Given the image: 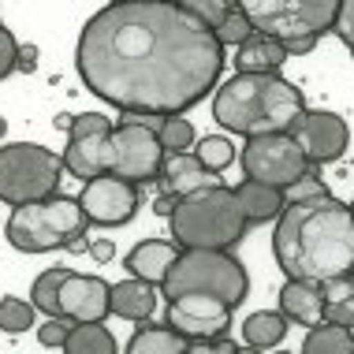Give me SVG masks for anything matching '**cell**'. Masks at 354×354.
Instances as JSON below:
<instances>
[{"mask_svg":"<svg viewBox=\"0 0 354 354\" xmlns=\"http://www.w3.org/2000/svg\"><path fill=\"white\" fill-rule=\"evenodd\" d=\"M224 49L176 0H116L79 34L75 68L93 97L138 116H183L209 97Z\"/></svg>","mask_w":354,"mask_h":354,"instance_id":"1","label":"cell"},{"mask_svg":"<svg viewBox=\"0 0 354 354\" xmlns=\"http://www.w3.org/2000/svg\"><path fill=\"white\" fill-rule=\"evenodd\" d=\"M272 254L287 280L324 283L354 276V213L332 194L287 202L272 235Z\"/></svg>","mask_w":354,"mask_h":354,"instance_id":"2","label":"cell"},{"mask_svg":"<svg viewBox=\"0 0 354 354\" xmlns=\"http://www.w3.org/2000/svg\"><path fill=\"white\" fill-rule=\"evenodd\" d=\"M302 112V90L280 75H235L220 86L213 101V120L246 138L291 135Z\"/></svg>","mask_w":354,"mask_h":354,"instance_id":"3","label":"cell"},{"mask_svg":"<svg viewBox=\"0 0 354 354\" xmlns=\"http://www.w3.org/2000/svg\"><path fill=\"white\" fill-rule=\"evenodd\" d=\"M171 220V243L179 250H220L227 254L246 235V220L239 213L235 190L216 183L179 198Z\"/></svg>","mask_w":354,"mask_h":354,"instance_id":"4","label":"cell"},{"mask_svg":"<svg viewBox=\"0 0 354 354\" xmlns=\"http://www.w3.org/2000/svg\"><path fill=\"white\" fill-rule=\"evenodd\" d=\"M86 227H90V220H86L79 198L56 194L49 202L12 209V216L4 224V235L23 254H49V250L68 246L71 239H82Z\"/></svg>","mask_w":354,"mask_h":354,"instance_id":"5","label":"cell"},{"mask_svg":"<svg viewBox=\"0 0 354 354\" xmlns=\"http://www.w3.org/2000/svg\"><path fill=\"white\" fill-rule=\"evenodd\" d=\"M165 295L168 302L183 299V295H213L224 306H235L250 291V276L235 261L232 254L220 250H179L176 265L165 276Z\"/></svg>","mask_w":354,"mask_h":354,"instance_id":"6","label":"cell"},{"mask_svg":"<svg viewBox=\"0 0 354 354\" xmlns=\"http://www.w3.org/2000/svg\"><path fill=\"white\" fill-rule=\"evenodd\" d=\"M64 157L34 142L0 146V202L4 205H34L60 194Z\"/></svg>","mask_w":354,"mask_h":354,"instance_id":"7","label":"cell"},{"mask_svg":"<svg viewBox=\"0 0 354 354\" xmlns=\"http://www.w3.org/2000/svg\"><path fill=\"white\" fill-rule=\"evenodd\" d=\"M239 12L254 34L291 45L328 34L336 26L339 0H239Z\"/></svg>","mask_w":354,"mask_h":354,"instance_id":"8","label":"cell"},{"mask_svg":"<svg viewBox=\"0 0 354 354\" xmlns=\"http://www.w3.org/2000/svg\"><path fill=\"white\" fill-rule=\"evenodd\" d=\"M243 171L246 179H257L265 187L291 190L310 171V165H306L302 149L295 146L291 135H261V138H246Z\"/></svg>","mask_w":354,"mask_h":354,"instance_id":"9","label":"cell"},{"mask_svg":"<svg viewBox=\"0 0 354 354\" xmlns=\"http://www.w3.org/2000/svg\"><path fill=\"white\" fill-rule=\"evenodd\" d=\"M109 176L123 179V183L138 187V183H153L165 168V149L153 131L146 127H131V123H116L112 127V142H109Z\"/></svg>","mask_w":354,"mask_h":354,"instance_id":"10","label":"cell"},{"mask_svg":"<svg viewBox=\"0 0 354 354\" xmlns=\"http://www.w3.org/2000/svg\"><path fill=\"white\" fill-rule=\"evenodd\" d=\"M112 123L109 116H97V112H82L75 116L71 131H68V149H64V171L82 183L97 176H109V142H112Z\"/></svg>","mask_w":354,"mask_h":354,"instance_id":"11","label":"cell"},{"mask_svg":"<svg viewBox=\"0 0 354 354\" xmlns=\"http://www.w3.org/2000/svg\"><path fill=\"white\" fill-rule=\"evenodd\" d=\"M232 324V306H224L213 295H183L168 302V328L187 343H205L220 339Z\"/></svg>","mask_w":354,"mask_h":354,"instance_id":"12","label":"cell"},{"mask_svg":"<svg viewBox=\"0 0 354 354\" xmlns=\"http://www.w3.org/2000/svg\"><path fill=\"white\" fill-rule=\"evenodd\" d=\"M291 138H295V146L302 149L306 165H328V160H339L343 153H347L351 127L343 116H336V112L313 109V112H302V120L295 123Z\"/></svg>","mask_w":354,"mask_h":354,"instance_id":"13","label":"cell"},{"mask_svg":"<svg viewBox=\"0 0 354 354\" xmlns=\"http://www.w3.org/2000/svg\"><path fill=\"white\" fill-rule=\"evenodd\" d=\"M79 205L90 224L97 227H120L138 213V187L123 183L116 176H97L90 183H82Z\"/></svg>","mask_w":354,"mask_h":354,"instance_id":"14","label":"cell"},{"mask_svg":"<svg viewBox=\"0 0 354 354\" xmlns=\"http://www.w3.org/2000/svg\"><path fill=\"white\" fill-rule=\"evenodd\" d=\"M109 291L112 283H104L101 276H82L68 272V280L60 283V317L71 324H101L109 317Z\"/></svg>","mask_w":354,"mask_h":354,"instance_id":"15","label":"cell"},{"mask_svg":"<svg viewBox=\"0 0 354 354\" xmlns=\"http://www.w3.org/2000/svg\"><path fill=\"white\" fill-rule=\"evenodd\" d=\"M176 257H179V246L171 243V239H146V243H138L135 250L123 257V269L135 276V280H146L153 287H160L168 269L176 265Z\"/></svg>","mask_w":354,"mask_h":354,"instance_id":"16","label":"cell"},{"mask_svg":"<svg viewBox=\"0 0 354 354\" xmlns=\"http://www.w3.org/2000/svg\"><path fill=\"white\" fill-rule=\"evenodd\" d=\"M280 313L295 324H313L324 321V299H321V287L310 280H287L280 287Z\"/></svg>","mask_w":354,"mask_h":354,"instance_id":"17","label":"cell"},{"mask_svg":"<svg viewBox=\"0 0 354 354\" xmlns=\"http://www.w3.org/2000/svg\"><path fill=\"white\" fill-rule=\"evenodd\" d=\"M109 310L123 321H149L153 310H157V287L146 280H120L112 283L109 291Z\"/></svg>","mask_w":354,"mask_h":354,"instance_id":"18","label":"cell"},{"mask_svg":"<svg viewBox=\"0 0 354 354\" xmlns=\"http://www.w3.org/2000/svg\"><path fill=\"white\" fill-rule=\"evenodd\" d=\"M235 202H239V213H243L246 224H269L272 216L283 213L287 198H283V190H276V187H265V183H257V179H243V183L235 187Z\"/></svg>","mask_w":354,"mask_h":354,"instance_id":"19","label":"cell"},{"mask_svg":"<svg viewBox=\"0 0 354 354\" xmlns=\"http://www.w3.org/2000/svg\"><path fill=\"white\" fill-rule=\"evenodd\" d=\"M287 64V53L280 41L272 37H246L243 45L235 49V75H276Z\"/></svg>","mask_w":354,"mask_h":354,"instance_id":"20","label":"cell"},{"mask_svg":"<svg viewBox=\"0 0 354 354\" xmlns=\"http://www.w3.org/2000/svg\"><path fill=\"white\" fill-rule=\"evenodd\" d=\"M160 176L168 179V190H171L176 198H187V194H194V190H205V187H216V183H220V179L194 157V153L168 157L165 168H160Z\"/></svg>","mask_w":354,"mask_h":354,"instance_id":"21","label":"cell"},{"mask_svg":"<svg viewBox=\"0 0 354 354\" xmlns=\"http://www.w3.org/2000/svg\"><path fill=\"white\" fill-rule=\"evenodd\" d=\"M287 336V317L283 313H272V310H257L243 321V339L246 347L254 351H269V347H280Z\"/></svg>","mask_w":354,"mask_h":354,"instance_id":"22","label":"cell"},{"mask_svg":"<svg viewBox=\"0 0 354 354\" xmlns=\"http://www.w3.org/2000/svg\"><path fill=\"white\" fill-rule=\"evenodd\" d=\"M127 354H187V339L168 324H142L127 343Z\"/></svg>","mask_w":354,"mask_h":354,"instance_id":"23","label":"cell"},{"mask_svg":"<svg viewBox=\"0 0 354 354\" xmlns=\"http://www.w3.org/2000/svg\"><path fill=\"white\" fill-rule=\"evenodd\" d=\"M302 354H354V332L321 321V324H313V328L306 332Z\"/></svg>","mask_w":354,"mask_h":354,"instance_id":"24","label":"cell"},{"mask_svg":"<svg viewBox=\"0 0 354 354\" xmlns=\"http://www.w3.org/2000/svg\"><path fill=\"white\" fill-rule=\"evenodd\" d=\"M64 354H116V339L104 324H71L68 339H64Z\"/></svg>","mask_w":354,"mask_h":354,"instance_id":"25","label":"cell"},{"mask_svg":"<svg viewBox=\"0 0 354 354\" xmlns=\"http://www.w3.org/2000/svg\"><path fill=\"white\" fill-rule=\"evenodd\" d=\"M71 269H45L30 287V306L41 313H49L53 321H60V283L68 280Z\"/></svg>","mask_w":354,"mask_h":354,"instance_id":"26","label":"cell"},{"mask_svg":"<svg viewBox=\"0 0 354 354\" xmlns=\"http://www.w3.org/2000/svg\"><path fill=\"white\" fill-rule=\"evenodd\" d=\"M157 142L160 149L179 157V153H194L198 146V135H194V123L183 120V116H165V127L157 131Z\"/></svg>","mask_w":354,"mask_h":354,"instance_id":"27","label":"cell"},{"mask_svg":"<svg viewBox=\"0 0 354 354\" xmlns=\"http://www.w3.org/2000/svg\"><path fill=\"white\" fill-rule=\"evenodd\" d=\"M34 317H37V310L26 299H15V295L0 299V332L19 336V332H26L34 324Z\"/></svg>","mask_w":354,"mask_h":354,"instance_id":"28","label":"cell"},{"mask_svg":"<svg viewBox=\"0 0 354 354\" xmlns=\"http://www.w3.org/2000/svg\"><path fill=\"white\" fill-rule=\"evenodd\" d=\"M194 157L216 176V171H224V168L235 160V146H232L224 135H205V138L194 146Z\"/></svg>","mask_w":354,"mask_h":354,"instance_id":"29","label":"cell"},{"mask_svg":"<svg viewBox=\"0 0 354 354\" xmlns=\"http://www.w3.org/2000/svg\"><path fill=\"white\" fill-rule=\"evenodd\" d=\"M179 4H183V12H190L198 19V23L202 26H209V30H220V26H224V19L232 15V0H179Z\"/></svg>","mask_w":354,"mask_h":354,"instance_id":"30","label":"cell"},{"mask_svg":"<svg viewBox=\"0 0 354 354\" xmlns=\"http://www.w3.org/2000/svg\"><path fill=\"white\" fill-rule=\"evenodd\" d=\"M213 37H216V41H220V49H227V45H232V49H239V45L246 41V37H254V30H250V23H246V15L239 12V0H235L232 15L224 19V26H220V30H216Z\"/></svg>","mask_w":354,"mask_h":354,"instance_id":"31","label":"cell"},{"mask_svg":"<svg viewBox=\"0 0 354 354\" xmlns=\"http://www.w3.org/2000/svg\"><path fill=\"white\" fill-rule=\"evenodd\" d=\"M12 71H19V41L8 26H0V79H8Z\"/></svg>","mask_w":354,"mask_h":354,"instance_id":"32","label":"cell"},{"mask_svg":"<svg viewBox=\"0 0 354 354\" xmlns=\"http://www.w3.org/2000/svg\"><path fill=\"white\" fill-rule=\"evenodd\" d=\"M332 34H336L339 41L354 53V0H339V15H336V26H332Z\"/></svg>","mask_w":354,"mask_h":354,"instance_id":"33","label":"cell"},{"mask_svg":"<svg viewBox=\"0 0 354 354\" xmlns=\"http://www.w3.org/2000/svg\"><path fill=\"white\" fill-rule=\"evenodd\" d=\"M68 332H71V321H45V324H37V343L41 347H64V339H68Z\"/></svg>","mask_w":354,"mask_h":354,"instance_id":"34","label":"cell"},{"mask_svg":"<svg viewBox=\"0 0 354 354\" xmlns=\"http://www.w3.org/2000/svg\"><path fill=\"white\" fill-rule=\"evenodd\" d=\"M317 287H321L324 306L343 302V299H354V276H336V280H324V283H317Z\"/></svg>","mask_w":354,"mask_h":354,"instance_id":"35","label":"cell"},{"mask_svg":"<svg viewBox=\"0 0 354 354\" xmlns=\"http://www.w3.org/2000/svg\"><path fill=\"white\" fill-rule=\"evenodd\" d=\"M324 321H328V324H339V328H351V332H354V299H343V302H332V306H324Z\"/></svg>","mask_w":354,"mask_h":354,"instance_id":"36","label":"cell"},{"mask_svg":"<svg viewBox=\"0 0 354 354\" xmlns=\"http://www.w3.org/2000/svg\"><path fill=\"white\" fill-rule=\"evenodd\" d=\"M239 347L227 339H205V343H187V354H235Z\"/></svg>","mask_w":354,"mask_h":354,"instance_id":"37","label":"cell"},{"mask_svg":"<svg viewBox=\"0 0 354 354\" xmlns=\"http://www.w3.org/2000/svg\"><path fill=\"white\" fill-rule=\"evenodd\" d=\"M112 254H116V246L109 243V239H97V243H90V257L97 265H104V261H112Z\"/></svg>","mask_w":354,"mask_h":354,"instance_id":"38","label":"cell"},{"mask_svg":"<svg viewBox=\"0 0 354 354\" xmlns=\"http://www.w3.org/2000/svg\"><path fill=\"white\" fill-rule=\"evenodd\" d=\"M176 205H179V198L168 190V194H160L157 202H153V213H157V216H171V213H176Z\"/></svg>","mask_w":354,"mask_h":354,"instance_id":"39","label":"cell"},{"mask_svg":"<svg viewBox=\"0 0 354 354\" xmlns=\"http://www.w3.org/2000/svg\"><path fill=\"white\" fill-rule=\"evenodd\" d=\"M37 68V49L34 45H19V71H34Z\"/></svg>","mask_w":354,"mask_h":354,"instance_id":"40","label":"cell"},{"mask_svg":"<svg viewBox=\"0 0 354 354\" xmlns=\"http://www.w3.org/2000/svg\"><path fill=\"white\" fill-rule=\"evenodd\" d=\"M71 123H75V116H68V112H60V116L53 120V127H56V131H71Z\"/></svg>","mask_w":354,"mask_h":354,"instance_id":"41","label":"cell"},{"mask_svg":"<svg viewBox=\"0 0 354 354\" xmlns=\"http://www.w3.org/2000/svg\"><path fill=\"white\" fill-rule=\"evenodd\" d=\"M4 135H8V120L0 116V138H4Z\"/></svg>","mask_w":354,"mask_h":354,"instance_id":"42","label":"cell"},{"mask_svg":"<svg viewBox=\"0 0 354 354\" xmlns=\"http://www.w3.org/2000/svg\"><path fill=\"white\" fill-rule=\"evenodd\" d=\"M235 354H261V351H254V347H239Z\"/></svg>","mask_w":354,"mask_h":354,"instance_id":"43","label":"cell"},{"mask_svg":"<svg viewBox=\"0 0 354 354\" xmlns=\"http://www.w3.org/2000/svg\"><path fill=\"white\" fill-rule=\"evenodd\" d=\"M276 354H295V351H276Z\"/></svg>","mask_w":354,"mask_h":354,"instance_id":"44","label":"cell"},{"mask_svg":"<svg viewBox=\"0 0 354 354\" xmlns=\"http://www.w3.org/2000/svg\"><path fill=\"white\" fill-rule=\"evenodd\" d=\"M347 209H351V213H354V202H351V205H347Z\"/></svg>","mask_w":354,"mask_h":354,"instance_id":"45","label":"cell"}]
</instances>
